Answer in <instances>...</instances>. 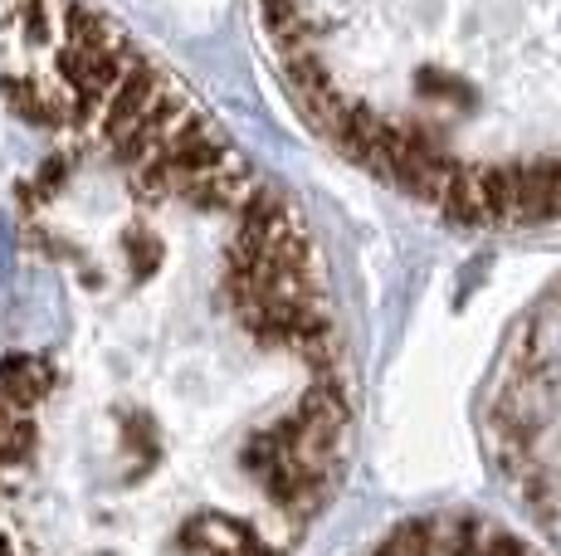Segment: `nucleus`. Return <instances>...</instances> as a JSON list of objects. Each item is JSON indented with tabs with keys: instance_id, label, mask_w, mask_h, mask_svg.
<instances>
[{
	"instance_id": "1",
	"label": "nucleus",
	"mask_w": 561,
	"mask_h": 556,
	"mask_svg": "<svg viewBox=\"0 0 561 556\" xmlns=\"http://www.w3.org/2000/svg\"><path fill=\"white\" fill-rule=\"evenodd\" d=\"M0 391H5L10 401L30 405V410H39L45 395L54 391L49 357H39V351H15V357H5L0 361Z\"/></svg>"
},
{
	"instance_id": "2",
	"label": "nucleus",
	"mask_w": 561,
	"mask_h": 556,
	"mask_svg": "<svg viewBox=\"0 0 561 556\" xmlns=\"http://www.w3.org/2000/svg\"><path fill=\"white\" fill-rule=\"evenodd\" d=\"M5 240H10V230H5V220H0V278L10 274V244Z\"/></svg>"
}]
</instances>
